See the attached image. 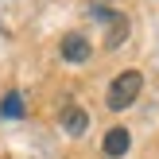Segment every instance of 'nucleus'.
<instances>
[{
	"label": "nucleus",
	"instance_id": "f257e3e1",
	"mask_svg": "<svg viewBox=\"0 0 159 159\" xmlns=\"http://www.w3.org/2000/svg\"><path fill=\"white\" fill-rule=\"evenodd\" d=\"M140 89H144V74H140V70H124V74L113 78V85H109V93H105V105L113 109V113H124V109L140 97Z\"/></svg>",
	"mask_w": 159,
	"mask_h": 159
},
{
	"label": "nucleus",
	"instance_id": "f03ea898",
	"mask_svg": "<svg viewBox=\"0 0 159 159\" xmlns=\"http://www.w3.org/2000/svg\"><path fill=\"white\" fill-rule=\"evenodd\" d=\"M58 124H62V132H70V136H85V128H89V113H85L82 105H62Z\"/></svg>",
	"mask_w": 159,
	"mask_h": 159
},
{
	"label": "nucleus",
	"instance_id": "7ed1b4c3",
	"mask_svg": "<svg viewBox=\"0 0 159 159\" xmlns=\"http://www.w3.org/2000/svg\"><path fill=\"white\" fill-rule=\"evenodd\" d=\"M62 58L66 62H89V54H93V47H89V39L85 35H78V31H70L66 39H62Z\"/></svg>",
	"mask_w": 159,
	"mask_h": 159
},
{
	"label": "nucleus",
	"instance_id": "20e7f679",
	"mask_svg": "<svg viewBox=\"0 0 159 159\" xmlns=\"http://www.w3.org/2000/svg\"><path fill=\"white\" fill-rule=\"evenodd\" d=\"M101 148H105V155H109V159H120V155L132 148L128 128H120V124H116V128H109V132H105V144H101Z\"/></svg>",
	"mask_w": 159,
	"mask_h": 159
},
{
	"label": "nucleus",
	"instance_id": "39448f33",
	"mask_svg": "<svg viewBox=\"0 0 159 159\" xmlns=\"http://www.w3.org/2000/svg\"><path fill=\"white\" fill-rule=\"evenodd\" d=\"M109 23H113V27H109V35H105V47L113 51V47H120L124 35H128V20H124V16H113Z\"/></svg>",
	"mask_w": 159,
	"mask_h": 159
},
{
	"label": "nucleus",
	"instance_id": "423d86ee",
	"mask_svg": "<svg viewBox=\"0 0 159 159\" xmlns=\"http://www.w3.org/2000/svg\"><path fill=\"white\" fill-rule=\"evenodd\" d=\"M0 116H8V120H20L23 116V97L20 93H8V97L0 101Z\"/></svg>",
	"mask_w": 159,
	"mask_h": 159
}]
</instances>
